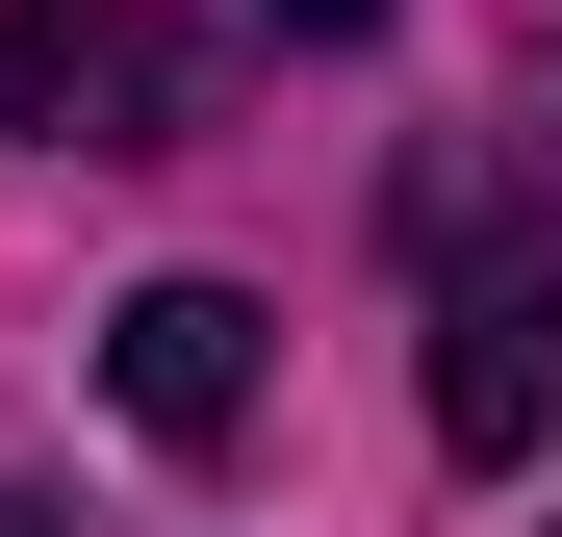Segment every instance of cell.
I'll list each match as a JSON object with an SVG mask.
<instances>
[{
    "mask_svg": "<svg viewBox=\"0 0 562 537\" xmlns=\"http://www.w3.org/2000/svg\"><path fill=\"white\" fill-rule=\"evenodd\" d=\"M103 384H128L154 461H231L256 435V282H128L103 307Z\"/></svg>",
    "mask_w": 562,
    "mask_h": 537,
    "instance_id": "3957f363",
    "label": "cell"
},
{
    "mask_svg": "<svg viewBox=\"0 0 562 537\" xmlns=\"http://www.w3.org/2000/svg\"><path fill=\"white\" fill-rule=\"evenodd\" d=\"M409 256H435V435L460 461H537L562 435V307L512 256V154H409Z\"/></svg>",
    "mask_w": 562,
    "mask_h": 537,
    "instance_id": "6da1fadb",
    "label": "cell"
},
{
    "mask_svg": "<svg viewBox=\"0 0 562 537\" xmlns=\"http://www.w3.org/2000/svg\"><path fill=\"white\" fill-rule=\"evenodd\" d=\"M512 205H562V52L512 77Z\"/></svg>",
    "mask_w": 562,
    "mask_h": 537,
    "instance_id": "277c9868",
    "label": "cell"
},
{
    "mask_svg": "<svg viewBox=\"0 0 562 537\" xmlns=\"http://www.w3.org/2000/svg\"><path fill=\"white\" fill-rule=\"evenodd\" d=\"M0 128H52V154H179V128H205L179 0H0Z\"/></svg>",
    "mask_w": 562,
    "mask_h": 537,
    "instance_id": "7a4b0ae2",
    "label": "cell"
},
{
    "mask_svg": "<svg viewBox=\"0 0 562 537\" xmlns=\"http://www.w3.org/2000/svg\"><path fill=\"white\" fill-rule=\"evenodd\" d=\"M256 26H281V52H358V26H384V0H256Z\"/></svg>",
    "mask_w": 562,
    "mask_h": 537,
    "instance_id": "5b68a950",
    "label": "cell"
},
{
    "mask_svg": "<svg viewBox=\"0 0 562 537\" xmlns=\"http://www.w3.org/2000/svg\"><path fill=\"white\" fill-rule=\"evenodd\" d=\"M0 537H52V512H26V486H0Z\"/></svg>",
    "mask_w": 562,
    "mask_h": 537,
    "instance_id": "8992f818",
    "label": "cell"
}]
</instances>
